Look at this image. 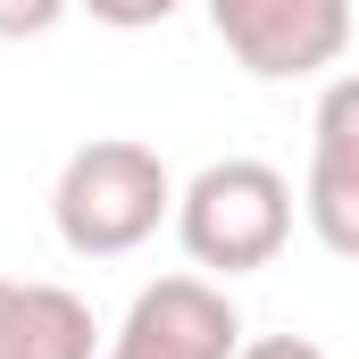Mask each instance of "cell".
Returning a JSON list of instances; mask_svg holds the SVG:
<instances>
[{
	"label": "cell",
	"instance_id": "obj_1",
	"mask_svg": "<svg viewBox=\"0 0 359 359\" xmlns=\"http://www.w3.org/2000/svg\"><path fill=\"white\" fill-rule=\"evenodd\" d=\"M176 217V176L151 142L100 134L84 151H67V168L50 184V226L76 259H126L142 251L159 226Z\"/></svg>",
	"mask_w": 359,
	"mask_h": 359
},
{
	"label": "cell",
	"instance_id": "obj_2",
	"mask_svg": "<svg viewBox=\"0 0 359 359\" xmlns=\"http://www.w3.org/2000/svg\"><path fill=\"white\" fill-rule=\"evenodd\" d=\"M176 243L201 276H251L292 243V184L268 159H209L176 184Z\"/></svg>",
	"mask_w": 359,
	"mask_h": 359
},
{
	"label": "cell",
	"instance_id": "obj_3",
	"mask_svg": "<svg viewBox=\"0 0 359 359\" xmlns=\"http://www.w3.org/2000/svg\"><path fill=\"white\" fill-rule=\"evenodd\" d=\"M201 8L234 50V67L259 84L326 76L351 50V0H201Z\"/></svg>",
	"mask_w": 359,
	"mask_h": 359
},
{
	"label": "cell",
	"instance_id": "obj_4",
	"mask_svg": "<svg viewBox=\"0 0 359 359\" xmlns=\"http://www.w3.org/2000/svg\"><path fill=\"white\" fill-rule=\"evenodd\" d=\"M243 351V318L226 301V284L209 276H159L134 292V309L117 318L100 359H234Z\"/></svg>",
	"mask_w": 359,
	"mask_h": 359
},
{
	"label": "cell",
	"instance_id": "obj_5",
	"mask_svg": "<svg viewBox=\"0 0 359 359\" xmlns=\"http://www.w3.org/2000/svg\"><path fill=\"white\" fill-rule=\"evenodd\" d=\"M301 217H309V234H318L334 259H359V67L318 92Z\"/></svg>",
	"mask_w": 359,
	"mask_h": 359
},
{
	"label": "cell",
	"instance_id": "obj_6",
	"mask_svg": "<svg viewBox=\"0 0 359 359\" xmlns=\"http://www.w3.org/2000/svg\"><path fill=\"white\" fill-rule=\"evenodd\" d=\"M0 359H100L92 301L67 284H17L0 276Z\"/></svg>",
	"mask_w": 359,
	"mask_h": 359
},
{
	"label": "cell",
	"instance_id": "obj_7",
	"mask_svg": "<svg viewBox=\"0 0 359 359\" xmlns=\"http://www.w3.org/2000/svg\"><path fill=\"white\" fill-rule=\"evenodd\" d=\"M92 25H117V34H142V25H168L184 0H76Z\"/></svg>",
	"mask_w": 359,
	"mask_h": 359
},
{
	"label": "cell",
	"instance_id": "obj_8",
	"mask_svg": "<svg viewBox=\"0 0 359 359\" xmlns=\"http://www.w3.org/2000/svg\"><path fill=\"white\" fill-rule=\"evenodd\" d=\"M67 8H76V0H0V42H34V34H50Z\"/></svg>",
	"mask_w": 359,
	"mask_h": 359
},
{
	"label": "cell",
	"instance_id": "obj_9",
	"mask_svg": "<svg viewBox=\"0 0 359 359\" xmlns=\"http://www.w3.org/2000/svg\"><path fill=\"white\" fill-rule=\"evenodd\" d=\"M234 359H326L318 343H301V334H259V343H243Z\"/></svg>",
	"mask_w": 359,
	"mask_h": 359
}]
</instances>
